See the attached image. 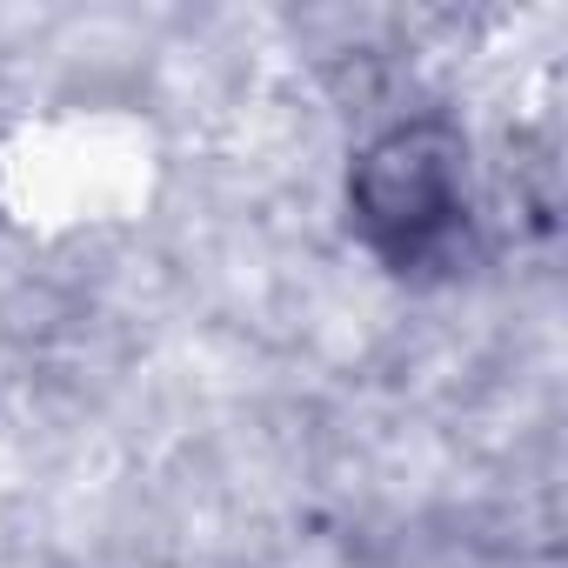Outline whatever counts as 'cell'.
Returning <instances> with one entry per match:
<instances>
[{
	"mask_svg": "<svg viewBox=\"0 0 568 568\" xmlns=\"http://www.w3.org/2000/svg\"><path fill=\"white\" fill-rule=\"evenodd\" d=\"M348 234L402 281L455 274L475 254V141L455 114L415 108L368 128L342 174Z\"/></svg>",
	"mask_w": 568,
	"mask_h": 568,
	"instance_id": "cell-1",
	"label": "cell"
}]
</instances>
